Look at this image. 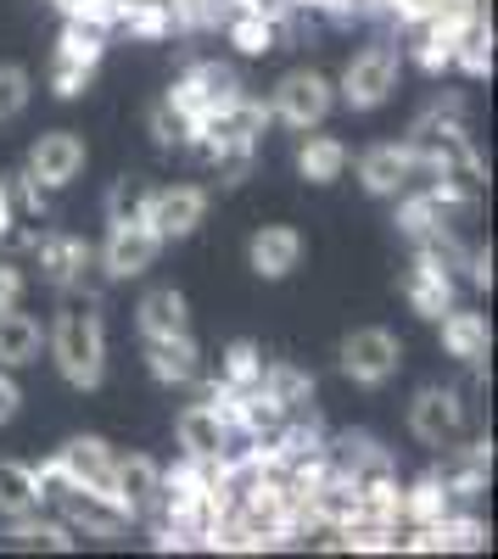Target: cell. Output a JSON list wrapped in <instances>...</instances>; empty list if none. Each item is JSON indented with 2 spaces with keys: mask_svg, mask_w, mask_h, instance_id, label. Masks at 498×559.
<instances>
[{
  "mask_svg": "<svg viewBox=\"0 0 498 559\" xmlns=\"http://www.w3.org/2000/svg\"><path fill=\"white\" fill-rule=\"evenodd\" d=\"M84 241H73V236H39V269H45V280L51 286H73L79 280V269H84Z\"/></svg>",
  "mask_w": 498,
  "mask_h": 559,
  "instance_id": "24",
  "label": "cell"
},
{
  "mask_svg": "<svg viewBox=\"0 0 498 559\" xmlns=\"http://www.w3.org/2000/svg\"><path fill=\"white\" fill-rule=\"evenodd\" d=\"M230 102H241V79H236V68H224V62H197V68H186V79L168 90V107L186 123H202V118H213L218 107H230Z\"/></svg>",
  "mask_w": 498,
  "mask_h": 559,
  "instance_id": "2",
  "label": "cell"
},
{
  "mask_svg": "<svg viewBox=\"0 0 498 559\" xmlns=\"http://www.w3.org/2000/svg\"><path fill=\"white\" fill-rule=\"evenodd\" d=\"M96 62H102V28L68 17L62 45H57V57H51V90H57V96H79L84 79L96 73Z\"/></svg>",
  "mask_w": 498,
  "mask_h": 559,
  "instance_id": "7",
  "label": "cell"
},
{
  "mask_svg": "<svg viewBox=\"0 0 498 559\" xmlns=\"http://www.w3.org/2000/svg\"><path fill=\"white\" fill-rule=\"evenodd\" d=\"M17 543L23 548H34V543H45V548H73V526L68 521H34V515H17Z\"/></svg>",
  "mask_w": 498,
  "mask_h": 559,
  "instance_id": "28",
  "label": "cell"
},
{
  "mask_svg": "<svg viewBox=\"0 0 498 559\" xmlns=\"http://www.w3.org/2000/svg\"><path fill=\"white\" fill-rule=\"evenodd\" d=\"M247 258H252V274L286 280L303 263V236H297V229H286V224H263L258 236H252V247H247Z\"/></svg>",
  "mask_w": 498,
  "mask_h": 559,
  "instance_id": "15",
  "label": "cell"
},
{
  "mask_svg": "<svg viewBox=\"0 0 498 559\" xmlns=\"http://www.w3.org/2000/svg\"><path fill=\"white\" fill-rule=\"evenodd\" d=\"M179 448H186V459H202V464H230L241 459L236 448V426L224 419L218 403H191V408H179Z\"/></svg>",
  "mask_w": 498,
  "mask_h": 559,
  "instance_id": "3",
  "label": "cell"
},
{
  "mask_svg": "<svg viewBox=\"0 0 498 559\" xmlns=\"http://www.w3.org/2000/svg\"><path fill=\"white\" fill-rule=\"evenodd\" d=\"M163 252V241L146 229V218H118L107 229V247H102V269L112 280H134V274H146L152 258Z\"/></svg>",
  "mask_w": 498,
  "mask_h": 559,
  "instance_id": "10",
  "label": "cell"
},
{
  "mask_svg": "<svg viewBox=\"0 0 498 559\" xmlns=\"http://www.w3.org/2000/svg\"><path fill=\"white\" fill-rule=\"evenodd\" d=\"M28 73L17 68V62H0V118H17L23 107H28Z\"/></svg>",
  "mask_w": 498,
  "mask_h": 559,
  "instance_id": "29",
  "label": "cell"
},
{
  "mask_svg": "<svg viewBox=\"0 0 498 559\" xmlns=\"http://www.w3.org/2000/svg\"><path fill=\"white\" fill-rule=\"evenodd\" d=\"M437 324H442V347H448V358H460V364H482L487 358V319L482 313H471V308H442L437 313Z\"/></svg>",
  "mask_w": 498,
  "mask_h": 559,
  "instance_id": "18",
  "label": "cell"
},
{
  "mask_svg": "<svg viewBox=\"0 0 498 559\" xmlns=\"http://www.w3.org/2000/svg\"><path fill=\"white\" fill-rule=\"evenodd\" d=\"M45 503V487H39V471L34 464H17V459H0V515H34Z\"/></svg>",
  "mask_w": 498,
  "mask_h": 559,
  "instance_id": "21",
  "label": "cell"
},
{
  "mask_svg": "<svg viewBox=\"0 0 498 559\" xmlns=\"http://www.w3.org/2000/svg\"><path fill=\"white\" fill-rule=\"evenodd\" d=\"M39 324L28 319V313H17V308H7L0 313V369H17V364H28L34 353H39Z\"/></svg>",
  "mask_w": 498,
  "mask_h": 559,
  "instance_id": "23",
  "label": "cell"
},
{
  "mask_svg": "<svg viewBox=\"0 0 498 559\" xmlns=\"http://www.w3.org/2000/svg\"><path fill=\"white\" fill-rule=\"evenodd\" d=\"M448 498H454V492H448V487L431 476V481H420L415 492H403L398 509H403V515H410L415 526H437V521H448Z\"/></svg>",
  "mask_w": 498,
  "mask_h": 559,
  "instance_id": "25",
  "label": "cell"
},
{
  "mask_svg": "<svg viewBox=\"0 0 498 559\" xmlns=\"http://www.w3.org/2000/svg\"><path fill=\"white\" fill-rule=\"evenodd\" d=\"M107 213H112V224L118 218H141L146 213V185L141 179H118L112 197H107Z\"/></svg>",
  "mask_w": 498,
  "mask_h": 559,
  "instance_id": "30",
  "label": "cell"
},
{
  "mask_svg": "<svg viewBox=\"0 0 498 559\" xmlns=\"http://www.w3.org/2000/svg\"><path fill=\"white\" fill-rule=\"evenodd\" d=\"M12 236V213H7V191H0V241Z\"/></svg>",
  "mask_w": 498,
  "mask_h": 559,
  "instance_id": "34",
  "label": "cell"
},
{
  "mask_svg": "<svg viewBox=\"0 0 498 559\" xmlns=\"http://www.w3.org/2000/svg\"><path fill=\"white\" fill-rule=\"evenodd\" d=\"M134 319H141V336H191V308L174 286L146 292L141 308H134Z\"/></svg>",
  "mask_w": 498,
  "mask_h": 559,
  "instance_id": "19",
  "label": "cell"
},
{
  "mask_svg": "<svg viewBox=\"0 0 498 559\" xmlns=\"http://www.w3.org/2000/svg\"><path fill=\"white\" fill-rule=\"evenodd\" d=\"M420 174V157L410 146H370L358 157V179H365L370 197H403Z\"/></svg>",
  "mask_w": 498,
  "mask_h": 559,
  "instance_id": "12",
  "label": "cell"
},
{
  "mask_svg": "<svg viewBox=\"0 0 498 559\" xmlns=\"http://www.w3.org/2000/svg\"><path fill=\"white\" fill-rule=\"evenodd\" d=\"M23 302V269L17 263H0V313Z\"/></svg>",
  "mask_w": 498,
  "mask_h": 559,
  "instance_id": "32",
  "label": "cell"
},
{
  "mask_svg": "<svg viewBox=\"0 0 498 559\" xmlns=\"http://www.w3.org/2000/svg\"><path fill=\"white\" fill-rule=\"evenodd\" d=\"M146 364L163 386H186L197 376V342L191 336H146Z\"/></svg>",
  "mask_w": 498,
  "mask_h": 559,
  "instance_id": "20",
  "label": "cell"
},
{
  "mask_svg": "<svg viewBox=\"0 0 498 559\" xmlns=\"http://www.w3.org/2000/svg\"><path fill=\"white\" fill-rule=\"evenodd\" d=\"M112 448L102 442V437H73L51 464H57V481L62 487H84V492H107L112 498ZM57 487V492H62Z\"/></svg>",
  "mask_w": 498,
  "mask_h": 559,
  "instance_id": "9",
  "label": "cell"
},
{
  "mask_svg": "<svg viewBox=\"0 0 498 559\" xmlns=\"http://www.w3.org/2000/svg\"><path fill=\"white\" fill-rule=\"evenodd\" d=\"M152 140H157V146H186V140H191V123L163 102V107L152 112Z\"/></svg>",
  "mask_w": 498,
  "mask_h": 559,
  "instance_id": "31",
  "label": "cell"
},
{
  "mask_svg": "<svg viewBox=\"0 0 498 559\" xmlns=\"http://www.w3.org/2000/svg\"><path fill=\"white\" fill-rule=\"evenodd\" d=\"M331 112V79L325 73H313V68H297L275 84V118L292 123V129H313V123H325Z\"/></svg>",
  "mask_w": 498,
  "mask_h": 559,
  "instance_id": "8",
  "label": "cell"
},
{
  "mask_svg": "<svg viewBox=\"0 0 498 559\" xmlns=\"http://www.w3.org/2000/svg\"><path fill=\"white\" fill-rule=\"evenodd\" d=\"M403 297H410V308H415V313L437 319L442 308H454V280H448V269L426 252V258H415V263H410V274H403Z\"/></svg>",
  "mask_w": 498,
  "mask_h": 559,
  "instance_id": "16",
  "label": "cell"
},
{
  "mask_svg": "<svg viewBox=\"0 0 498 559\" xmlns=\"http://www.w3.org/2000/svg\"><path fill=\"white\" fill-rule=\"evenodd\" d=\"M230 39H236V51H247V57L275 51V17L247 12V17H236V23H230Z\"/></svg>",
  "mask_w": 498,
  "mask_h": 559,
  "instance_id": "27",
  "label": "cell"
},
{
  "mask_svg": "<svg viewBox=\"0 0 498 559\" xmlns=\"http://www.w3.org/2000/svg\"><path fill=\"white\" fill-rule=\"evenodd\" d=\"M342 168H347V146H342L336 134H308V140H303L297 174H303L308 185H331V179H342Z\"/></svg>",
  "mask_w": 498,
  "mask_h": 559,
  "instance_id": "22",
  "label": "cell"
},
{
  "mask_svg": "<svg viewBox=\"0 0 498 559\" xmlns=\"http://www.w3.org/2000/svg\"><path fill=\"white\" fill-rule=\"evenodd\" d=\"M79 168H84V140L73 129H51V134L34 140V152H28V179L34 185L62 191L68 179H79Z\"/></svg>",
  "mask_w": 498,
  "mask_h": 559,
  "instance_id": "11",
  "label": "cell"
},
{
  "mask_svg": "<svg viewBox=\"0 0 498 559\" xmlns=\"http://www.w3.org/2000/svg\"><path fill=\"white\" fill-rule=\"evenodd\" d=\"M398 364H403V347L381 324H365V331H353L342 342V376L358 386H387L398 376Z\"/></svg>",
  "mask_w": 498,
  "mask_h": 559,
  "instance_id": "5",
  "label": "cell"
},
{
  "mask_svg": "<svg viewBox=\"0 0 498 559\" xmlns=\"http://www.w3.org/2000/svg\"><path fill=\"white\" fill-rule=\"evenodd\" d=\"M17 403H23V392H17V381L7 376V369H0V426H7V419L17 414Z\"/></svg>",
  "mask_w": 498,
  "mask_h": 559,
  "instance_id": "33",
  "label": "cell"
},
{
  "mask_svg": "<svg viewBox=\"0 0 498 559\" xmlns=\"http://www.w3.org/2000/svg\"><path fill=\"white\" fill-rule=\"evenodd\" d=\"M410 431L426 442V448H448L460 437V397L442 392V386H426L415 403H410Z\"/></svg>",
  "mask_w": 498,
  "mask_h": 559,
  "instance_id": "13",
  "label": "cell"
},
{
  "mask_svg": "<svg viewBox=\"0 0 498 559\" xmlns=\"http://www.w3.org/2000/svg\"><path fill=\"white\" fill-rule=\"evenodd\" d=\"M157 487H163V471L146 459V453H129V459H112V498L129 509V515H141V509L157 503Z\"/></svg>",
  "mask_w": 498,
  "mask_h": 559,
  "instance_id": "17",
  "label": "cell"
},
{
  "mask_svg": "<svg viewBox=\"0 0 498 559\" xmlns=\"http://www.w3.org/2000/svg\"><path fill=\"white\" fill-rule=\"evenodd\" d=\"M51 358L62 369V381L79 392H96L107 376V336H102V313L96 297H73L57 313V331H51Z\"/></svg>",
  "mask_w": 498,
  "mask_h": 559,
  "instance_id": "1",
  "label": "cell"
},
{
  "mask_svg": "<svg viewBox=\"0 0 498 559\" xmlns=\"http://www.w3.org/2000/svg\"><path fill=\"white\" fill-rule=\"evenodd\" d=\"M258 381H263L258 347H252V342H230V353H224V386H230V392H247V386H258Z\"/></svg>",
  "mask_w": 498,
  "mask_h": 559,
  "instance_id": "26",
  "label": "cell"
},
{
  "mask_svg": "<svg viewBox=\"0 0 498 559\" xmlns=\"http://www.w3.org/2000/svg\"><path fill=\"white\" fill-rule=\"evenodd\" d=\"M208 213V191L202 185H163V191H146V229L168 247V241H186L191 229L202 224Z\"/></svg>",
  "mask_w": 498,
  "mask_h": 559,
  "instance_id": "6",
  "label": "cell"
},
{
  "mask_svg": "<svg viewBox=\"0 0 498 559\" xmlns=\"http://www.w3.org/2000/svg\"><path fill=\"white\" fill-rule=\"evenodd\" d=\"M398 73H403V62H398L392 45H370V51H358V57L347 62V73H342V102H347L353 112L381 107L392 90H398Z\"/></svg>",
  "mask_w": 498,
  "mask_h": 559,
  "instance_id": "4",
  "label": "cell"
},
{
  "mask_svg": "<svg viewBox=\"0 0 498 559\" xmlns=\"http://www.w3.org/2000/svg\"><path fill=\"white\" fill-rule=\"evenodd\" d=\"M62 498V509H68V526H84V532H96V537H118L134 515L118 503V498H107V492H84V487H62L57 492Z\"/></svg>",
  "mask_w": 498,
  "mask_h": 559,
  "instance_id": "14",
  "label": "cell"
}]
</instances>
